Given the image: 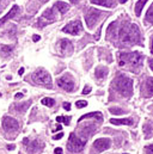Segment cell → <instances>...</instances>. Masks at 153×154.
Segmentation results:
<instances>
[{
    "instance_id": "1",
    "label": "cell",
    "mask_w": 153,
    "mask_h": 154,
    "mask_svg": "<svg viewBox=\"0 0 153 154\" xmlns=\"http://www.w3.org/2000/svg\"><path fill=\"white\" fill-rule=\"evenodd\" d=\"M120 40L121 42L126 44V46H134L138 44L140 41V31L139 27L135 24H131V23H125L122 25V27L120 29L118 33Z\"/></svg>"
},
{
    "instance_id": "2",
    "label": "cell",
    "mask_w": 153,
    "mask_h": 154,
    "mask_svg": "<svg viewBox=\"0 0 153 154\" xmlns=\"http://www.w3.org/2000/svg\"><path fill=\"white\" fill-rule=\"evenodd\" d=\"M120 66L123 67L127 66L129 68V71H133V68H138L140 67L141 62H142V55L139 51H134V53H120Z\"/></svg>"
},
{
    "instance_id": "3",
    "label": "cell",
    "mask_w": 153,
    "mask_h": 154,
    "mask_svg": "<svg viewBox=\"0 0 153 154\" xmlns=\"http://www.w3.org/2000/svg\"><path fill=\"white\" fill-rule=\"evenodd\" d=\"M115 87L122 96L129 97L133 95V80L126 75H118L115 81Z\"/></svg>"
},
{
    "instance_id": "4",
    "label": "cell",
    "mask_w": 153,
    "mask_h": 154,
    "mask_svg": "<svg viewBox=\"0 0 153 154\" xmlns=\"http://www.w3.org/2000/svg\"><path fill=\"white\" fill-rule=\"evenodd\" d=\"M85 143H86V140H80L74 134H71L70 135V140L67 142V148H68L70 152L79 153V152H81L84 149Z\"/></svg>"
},
{
    "instance_id": "5",
    "label": "cell",
    "mask_w": 153,
    "mask_h": 154,
    "mask_svg": "<svg viewBox=\"0 0 153 154\" xmlns=\"http://www.w3.org/2000/svg\"><path fill=\"white\" fill-rule=\"evenodd\" d=\"M33 79L36 84L38 85H43V86H48L51 87V78L49 75L48 72L43 71V69H38L33 74Z\"/></svg>"
},
{
    "instance_id": "6",
    "label": "cell",
    "mask_w": 153,
    "mask_h": 154,
    "mask_svg": "<svg viewBox=\"0 0 153 154\" xmlns=\"http://www.w3.org/2000/svg\"><path fill=\"white\" fill-rule=\"evenodd\" d=\"M102 17V11L96 9H90L85 14V22L88 29H92L94 25L98 22V19Z\"/></svg>"
},
{
    "instance_id": "7",
    "label": "cell",
    "mask_w": 153,
    "mask_h": 154,
    "mask_svg": "<svg viewBox=\"0 0 153 154\" xmlns=\"http://www.w3.org/2000/svg\"><path fill=\"white\" fill-rule=\"evenodd\" d=\"M57 86L61 87L62 90L67 91V92H72L74 90V82H73V79L71 78V75L68 74H65L64 77H61L57 79Z\"/></svg>"
},
{
    "instance_id": "8",
    "label": "cell",
    "mask_w": 153,
    "mask_h": 154,
    "mask_svg": "<svg viewBox=\"0 0 153 154\" xmlns=\"http://www.w3.org/2000/svg\"><path fill=\"white\" fill-rule=\"evenodd\" d=\"M83 30V25L79 20H74V22H71L68 23L64 29H62V31L66 33V34H70V35H78L80 31Z\"/></svg>"
},
{
    "instance_id": "9",
    "label": "cell",
    "mask_w": 153,
    "mask_h": 154,
    "mask_svg": "<svg viewBox=\"0 0 153 154\" xmlns=\"http://www.w3.org/2000/svg\"><path fill=\"white\" fill-rule=\"evenodd\" d=\"M3 126H4L5 132L11 133V132L18 130L19 123H18L15 118H12V117H4V119H3Z\"/></svg>"
},
{
    "instance_id": "10",
    "label": "cell",
    "mask_w": 153,
    "mask_h": 154,
    "mask_svg": "<svg viewBox=\"0 0 153 154\" xmlns=\"http://www.w3.org/2000/svg\"><path fill=\"white\" fill-rule=\"evenodd\" d=\"M59 47H60L61 54H65V55H70V54H72L73 46H72V43H71L70 40H61Z\"/></svg>"
},
{
    "instance_id": "11",
    "label": "cell",
    "mask_w": 153,
    "mask_h": 154,
    "mask_svg": "<svg viewBox=\"0 0 153 154\" xmlns=\"http://www.w3.org/2000/svg\"><path fill=\"white\" fill-rule=\"evenodd\" d=\"M110 143H111V142H110L109 139H98V140L95 141L94 146H95V148H96L97 150L103 152V150H105V149H108V148L110 147Z\"/></svg>"
},
{
    "instance_id": "12",
    "label": "cell",
    "mask_w": 153,
    "mask_h": 154,
    "mask_svg": "<svg viewBox=\"0 0 153 154\" xmlns=\"http://www.w3.org/2000/svg\"><path fill=\"white\" fill-rule=\"evenodd\" d=\"M18 12H19V7H18L17 5H13V6H12V9L10 10V12H9L6 16H4L1 19H0V26L4 25V24L9 20V19H12L13 17H16Z\"/></svg>"
},
{
    "instance_id": "13",
    "label": "cell",
    "mask_w": 153,
    "mask_h": 154,
    "mask_svg": "<svg viewBox=\"0 0 153 154\" xmlns=\"http://www.w3.org/2000/svg\"><path fill=\"white\" fill-rule=\"evenodd\" d=\"M42 18L47 19V23H53L55 19H56V16L54 13V9H48L43 12L42 14Z\"/></svg>"
},
{
    "instance_id": "14",
    "label": "cell",
    "mask_w": 153,
    "mask_h": 154,
    "mask_svg": "<svg viewBox=\"0 0 153 154\" xmlns=\"http://www.w3.org/2000/svg\"><path fill=\"white\" fill-rule=\"evenodd\" d=\"M110 123H111V124H115V126H120V124L132 126V124H133V119H131V118H121V119L111 118V119H110Z\"/></svg>"
},
{
    "instance_id": "15",
    "label": "cell",
    "mask_w": 153,
    "mask_h": 154,
    "mask_svg": "<svg viewBox=\"0 0 153 154\" xmlns=\"http://www.w3.org/2000/svg\"><path fill=\"white\" fill-rule=\"evenodd\" d=\"M91 3L95 5L105 6V7H114L115 6V0H91Z\"/></svg>"
},
{
    "instance_id": "16",
    "label": "cell",
    "mask_w": 153,
    "mask_h": 154,
    "mask_svg": "<svg viewBox=\"0 0 153 154\" xmlns=\"http://www.w3.org/2000/svg\"><path fill=\"white\" fill-rule=\"evenodd\" d=\"M95 132H96V126L88 124L84 129H80V135L81 136H90V135H92Z\"/></svg>"
},
{
    "instance_id": "17",
    "label": "cell",
    "mask_w": 153,
    "mask_h": 154,
    "mask_svg": "<svg viewBox=\"0 0 153 154\" xmlns=\"http://www.w3.org/2000/svg\"><path fill=\"white\" fill-rule=\"evenodd\" d=\"M54 7L57 9V10H59L61 13H62V14L66 13V12L70 10V6H68L66 3H64V1H56V4L54 5Z\"/></svg>"
},
{
    "instance_id": "18",
    "label": "cell",
    "mask_w": 153,
    "mask_h": 154,
    "mask_svg": "<svg viewBox=\"0 0 153 154\" xmlns=\"http://www.w3.org/2000/svg\"><path fill=\"white\" fill-rule=\"evenodd\" d=\"M91 117H94V118H97L98 121H102L103 116L101 112H90V114H86V115H83L80 118H79V122H81L84 118H91Z\"/></svg>"
},
{
    "instance_id": "19",
    "label": "cell",
    "mask_w": 153,
    "mask_h": 154,
    "mask_svg": "<svg viewBox=\"0 0 153 154\" xmlns=\"http://www.w3.org/2000/svg\"><path fill=\"white\" fill-rule=\"evenodd\" d=\"M95 75H96V78H98V79L105 78V77L108 75V68H107V67H98V68L96 69V72H95Z\"/></svg>"
},
{
    "instance_id": "20",
    "label": "cell",
    "mask_w": 153,
    "mask_h": 154,
    "mask_svg": "<svg viewBox=\"0 0 153 154\" xmlns=\"http://www.w3.org/2000/svg\"><path fill=\"white\" fill-rule=\"evenodd\" d=\"M147 1L148 0H139V1L136 3V5H135V14L138 17L141 14V11H142V9H144V6H145V4Z\"/></svg>"
},
{
    "instance_id": "21",
    "label": "cell",
    "mask_w": 153,
    "mask_h": 154,
    "mask_svg": "<svg viewBox=\"0 0 153 154\" xmlns=\"http://www.w3.org/2000/svg\"><path fill=\"white\" fill-rule=\"evenodd\" d=\"M13 47H9V46H0V53H1L3 56H7L12 53Z\"/></svg>"
},
{
    "instance_id": "22",
    "label": "cell",
    "mask_w": 153,
    "mask_h": 154,
    "mask_svg": "<svg viewBox=\"0 0 153 154\" xmlns=\"http://www.w3.org/2000/svg\"><path fill=\"white\" fill-rule=\"evenodd\" d=\"M41 103H42L43 105H47V106L51 108V106H54V104H55V100H54L53 98H43V99L41 100Z\"/></svg>"
},
{
    "instance_id": "23",
    "label": "cell",
    "mask_w": 153,
    "mask_h": 154,
    "mask_svg": "<svg viewBox=\"0 0 153 154\" xmlns=\"http://www.w3.org/2000/svg\"><path fill=\"white\" fill-rule=\"evenodd\" d=\"M40 143H41V142H38V141H34V142H33V145H31V147H28L29 152L31 153V154H35L36 152H38V149H37V146H38Z\"/></svg>"
},
{
    "instance_id": "24",
    "label": "cell",
    "mask_w": 153,
    "mask_h": 154,
    "mask_svg": "<svg viewBox=\"0 0 153 154\" xmlns=\"http://www.w3.org/2000/svg\"><path fill=\"white\" fill-rule=\"evenodd\" d=\"M56 122H64L65 124H70V122H71V117H68V116H66V117H64V116H59V117H56Z\"/></svg>"
},
{
    "instance_id": "25",
    "label": "cell",
    "mask_w": 153,
    "mask_h": 154,
    "mask_svg": "<svg viewBox=\"0 0 153 154\" xmlns=\"http://www.w3.org/2000/svg\"><path fill=\"white\" fill-rule=\"evenodd\" d=\"M152 19H153V6H151L146 13V20L148 23H152Z\"/></svg>"
},
{
    "instance_id": "26",
    "label": "cell",
    "mask_w": 153,
    "mask_h": 154,
    "mask_svg": "<svg viewBox=\"0 0 153 154\" xmlns=\"http://www.w3.org/2000/svg\"><path fill=\"white\" fill-rule=\"evenodd\" d=\"M109 111H110L111 114H114V115H123V114H125V111L122 110L121 108H110Z\"/></svg>"
},
{
    "instance_id": "27",
    "label": "cell",
    "mask_w": 153,
    "mask_h": 154,
    "mask_svg": "<svg viewBox=\"0 0 153 154\" xmlns=\"http://www.w3.org/2000/svg\"><path fill=\"white\" fill-rule=\"evenodd\" d=\"M146 90H147V96H152V80H151V79L147 80Z\"/></svg>"
},
{
    "instance_id": "28",
    "label": "cell",
    "mask_w": 153,
    "mask_h": 154,
    "mask_svg": "<svg viewBox=\"0 0 153 154\" xmlns=\"http://www.w3.org/2000/svg\"><path fill=\"white\" fill-rule=\"evenodd\" d=\"M144 130L146 133V137H151L152 136V127H151V124H146Z\"/></svg>"
},
{
    "instance_id": "29",
    "label": "cell",
    "mask_w": 153,
    "mask_h": 154,
    "mask_svg": "<svg viewBox=\"0 0 153 154\" xmlns=\"http://www.w3.org/2000/svg\"><path fill=\"white\" fill-rule=\"evenodd\" d=\"M31 104V102H28V103H24V104H22V105H19L18 108H17V111H20V112H23V111H25L26 110V108Z\"/></svg>"
},
{
    "instance_id": "30",
    "label": "cell",
    "mask_w": 153,
    "mask_h": 154,
    "mask_svg": "<svg viewBox=\"0 0 153 154\" xmlns=\"http://www.w3.org/2000/svg\"><path fill=\"white\" fill-rule=\"evenodd\" d=\"M75 106L79 108V109H83V108L87 106V102H85V100H78V102L75 103Z\"/></svg>"
},
{
    "instance_id": "31",
    "label": "cell",
    "mask_w": 153,
    "mask_h": 154,
    "mask_svg": "<svg viewBox=\"0 0 153 154\" xmlns=\"http://www.w3.org/2000/svg\"><path fill=\"white\" fill-rule=\"evenodd\" d=\"M91 92V87L90 86H85L84 90H83V95H88Z\"/></svg>"
},
{
    "instance_id": "32",
    "label": "cell",
    "mask_w": 153,
    "mask_h": 154,
    "mask_svg": "<svg viewBox=\"0 0 153 154\" xmlns=\"http://www.w3.org/2000/svg\"><path fill=\"white\" fill-rule=\"evenodd\" d=\"M62 136H64V134H62V133H59V134H56L53 139H54V140H60V139H62Z\"/></svg>"
},
{
    "instance_id": "33",
    "label": "cell",
    "mask_w": 153,
    "mask_h": 154,
    "mask_svg": "<svg viewBox=\"0 0 153 154\" xmlns=\"http://www.w3.org/2000/svg\"><path fill=\"white\" fill-rule=\"evenodd\" d=\"M64 109L67 110V111H70L71 110V104L70 103H64Z\"/></svg>"
},
{
    "instance_id": "34",
    "label": "cell",
    "mask_w": 153,
    "mask_h": 154,
    "mask_svg": "<svg viewBox=\"0 0 153 154\" xmlns=\"http://www.w3.org/2000/svg\"><path fill=\"white\" fill-rule=\"evenodd\" d=\"M101 31H102V26L98 29V31H97V35H96V37H95V40L96 41H98L99 40V36H101Z\"/></svg>"
},
{
    "instance_id": "35",
    "label": "cell",
    "mask_w": 153,
    "mask_h": 154,
    "mask_svg": "<svg viewBox=\"0 0 153 154\" xmlns=\"http://www.w3.org/2000/svg\"><path fill=\"white\" fill-rule=\"evenodd\" d=\"M33 40H34V42H38V41L41 40V36H38V35H34V36H33Z\"/></svg>"
},
{
    "instance_id": "36",
    "label": "cell",
    "mask_w": 153,
    "mask_h": 154,
    "mask_svg": "<svg viewBox=\"0 0 153 154\" xmlns=\"http://www.w3.org/2000/svg\"><path fill=\"white\" fill-rule=\"evenodd\" d=\"M54 153H55V154H62L64 152H62V149H61V148H55Z\"/></svg>"
},
{
    "instance_id": "37",
    "label": "cell",
    "mask_w": 153,
    "mask_h": 154,
    "mask_svg": "<svg viewBox=\"0 0 153 154\" xmlns=\"http://www.w3.org/2000/svg\"><path fill=\"white\" fill-rule=\"evenodd\" d=\"M22 97H23V93H17V95L15 96V98H16V99H20Z\"/></svg>"
},
{
    "instance_id": "38",
    "label": "cell",
    "mask_w": 153,
    "mask_h": 154,
    "mask_svg": "<svg viewBox=\"0 0 153 154\" xmlns=\"http://www.w3.org/2000/svg\"><path fill=\"white\" fill-rule=\"evenodd\" d=\"M15 148H16L15 145H9V146H7V149H9V150H13Z\"/></svg>"
},
{
    "instance_id": "39",
    "label": "cell",
    "mask_w": 153,
    "mask_h": 154,
    "mask_svg": "<svg viewBox=\"0 0 153 154\" xmlns=\"http://www.w3.org/2000/svg\"><path fill=\"white\" fill-rule=\"evenodd\" d=\"M147 154H152V146L151 145L147 147Z\"/></svg>"
},
{
    "instance_id": "40",
    "label": "cell",
    "mask_w": 153,
    "mask_h": 154,
    "mask_svg": "<svg viewBox=\"0 0 153 154\" xmlns=\"http://www.w3.org/2000/svg\"><path fill=\"white\" fill-rule=\"evenodd\" d=\"M5 7V5L4 4H1V1H0V13H1V11H3V9Z\"/></svg>"
},
{
    "instance_id": "41",
    "label": "cell",
    "mask_w": 153,
    "mask_h": 154,
    "mask_svg": "<svg viewBox=\"0 0 153 154\" xmlns=\"http://www.w3.org/2000/svg\"><path fill=\"white\" fill-rule=\"evenodd\" d=\"M18 74H19V75H23V74H24V68H20L19 72H18Z\"/></svg>"
},
{
    "instance_id": "42",
    "label": "cell",
    "mask_w": 153,
    "mask_h": 154,
    "mask_svg": "<svg viewBox=\"0 0 153 154\" xmlns=\"http://www.w3.org/2000/svg\"><path fill=\"white\" fill-rule=\"evenodd\" d=\"M61 129H62V127H61L60 124H57V126H56V130H61Z\"/></svg>"
},
{
    "instance_id": "43",
    "label": "cell",
    "mask_w": 153,
    "mask_h": 154,
    "mask_svg": "<svg viewBox=\"0 0 153 154\" xmlns=\"http://www.w3.org/2000/svg\"><path fill=\"white\" fill-rule=\"evenodd\" d=\"M70 1H71V3H73V4H77V3L79 1V0H70Z\"/></svg>"
},
{
    "instance_id": "44",
    "label": "cell",
    "mask_w": 153,
    "mask_h": 154,
    "mask_svg": "<svg viewBox=\"0 0 153 154\" xmlns=\"http://www.w3.org/2000/svg\"><path fill=\"white\" fill-rule=\"evenodd\" d=\"M127 1V0H120V3H122V4H125Z\"/></svg>"
},
{
    "instance_id": "45",
    "label": "cell",
    "mask_w": 153,
    "mask_h": 154,
    "mask_svg": "<svg viewBox=\"0 0 153 154\" xmlns=\"http://www.w3.org/2000/svg\"><path fill=\"white\" fill-rule=\"evenodd\" d=\"M41 3H46V1H48V0H40Z\"/></svg>"
}]
</instances>
